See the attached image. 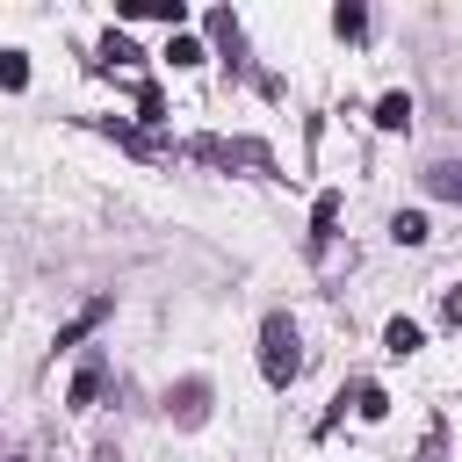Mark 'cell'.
<instances>
[{"label":"cell","mask_w":462,"mask_h":462,"mask_svg":"<svg viewBox=\"0 0 462 462\" xmlns=\"http://www.w3.org/2000/svg\"><path fill=\"white\" fill-rule=\"evenodd\" d=\"M296 368H303V354H296V325L274 310V318L260 325V375H267L274 390H289V383H296Z\"/></svg>","instance_id":"obj_1"},{"label":"cell","mask_w":462,"mask_h":462,"mask_svg":"<svg viewBox=\"0 0 462 462\" xmlns=\"http://www.w3.org/2000/svg\"><path fill=\"white\" fill-rule=\"evenodd\" d=\"M166 411H173L180 426H202V411H209V383H202V375H188V383L166 397Z\"/></svg>","instance_id":"obj_2"},{"label":"cell","mask_w":462,"mask_h":462,"mask_svg":"<svg viewBox=\"0 0 462 462\" xmlns=\"http://www.w3.org/2000/svg\"><path fill=\"white\" fill-rule=\"evenodd\" d=\"M426 188H433L440 202H462V159H440V166H426Z\"/></svg>","instance_id":"obj_3"},{"label":"cell","mask_w":462,"mask_h":462,"mask_svg":"<svg viewBox=\"0 0 462 462\" xmlns=\"http://www.w3.org/2000/svg\"><path fill=\"white\" fill-rule=\"evenodd\" d=\"M375 130H411V94H383L375 101Z\"/></svg>","instance_id":"obj_4"},{"label":"cell","mask_w":462,"mask_h":462,"mask_svg":"<svg viewBox=\"0 0 462 462\" xmlns=\"http://www.w3.org/2000/svg\"><path fill=\"white\" fill-rule=\"evenodd\" d=\"M108 310H116V303H108V296H94V303H87V310H79V318H72V325L58 332V346H72V339H87V332H94V325H101Z\"/></svg>","instance_id":"obj_5"},{"label":"cell","mask_w":462,"mask_h":462,"mask_svg":"<svg viewBox=\"0 0 462 462\" xmlns=\"http://www.w3.org/2000/svg\"><path fill=\"white\" fill-rule=\"evenodd\" d=\"M383 346H390V354H419V346H426V332H419L411 318H390V325H383Z\"/></svg>","instance_id":"obj_6"},{"label":"cell","mask_w":462,"mask_h":462,"mask_svg":"<svg viewBox=\"0 0 462 462\" xmlns=\"http://www.w3.org/2000/svg\"><path fill=\"white\" fill-rule=\"evenodd\" d=\"M94 397H101V361H87V368L72 375V390H65V404H72V411H87Z\"/></svg>","instance_id":"obj_7"},{"label":"cell","mask_w":462,"mask_h":462,"mask_svg":"<svg viewBox=\"0 0 462 462\" xmlns=\"http://www.w3.org/2000/svg\"><path fill=\"white\" fill-rule=\"evenodd\" d=\"M390 238H397V245H426V217H419V209H397V217H390Z\"/></svg>","instance_id":"obj_8"},{"label":"cell","mask_w":462,"mask_h":462,"mask_svg":"<svg viewBox=\"0 0 462 462\" xmlns=\"http://www.w3.org/2000/svg\"><path fill=\"white\" fill-rule=\"evenodd\" d=\"M0 87H7V94L29 87V58H22V51H0Z\"/></svg>","instance_id":"obj_9"},{"label":"cell","mask_w":462,"mask_h":462,"mask_svg":"<svg viewBox=\"0 0 462 462\" xmlns=\"http://www.w3.org/2000/svg\"><path fill=\"white\" fill-rule=\"evenodd\" d=\"M332 224H339V195H318V209H310V238H332Z\"/></svg>","instance_id":"obj_10"},{"label":"cell","mask_w":462,"mask_h":462,"mask_svg":"<svg viewBox=\"0 0 462 462\" xmlns=\"http://www.w3.org/2000/svg\"><path fill=\"white\" fill-rule=\"evenodd\" d=\"M354 411H361V419H383V411H390V397H383L375 383H354Z\"/></svg>","instance_id":"obj_11"},{"label":"cell","mask_w":462,"mask_h":462,"mask_svg":"<svg viewBox=\"0 0 462 462\" xmlns=\"http://www.w3.org/2000/svg\"><path fill=\"white\" fill-rule=\"evenodd\" d=\"M166 58H173V65H202V43H195V36H173Z\"/></svg>","instance_id":"obj_12"},{"label":"cell","mask_w":462,"mask_h":462,"mask_svg":"<svg viewBox=\"0 0 462 462\" xmlns=\"http://www.w3.org/2000/svg\"><path fill=\"white\" fill-rule=\"evenodd\" d=\"M332 29H339V36H361V29H368V14H361V7H339V14H332Z\"/></svg>","instance_id":"obj_13"},{"label":"cell","mask_w":462,"mask_h":462,"mask_svg":"<svg viewBox=\"0 0 462 462\" xmlns=\"http://www.w3.org/2000/svg\"><path fill=\"white\" fill-rule=\"evenodd\" d=\"M440 318H448V325L462 332V296H455V289H448V303H440Z\"/></svg>","instance_id":"obj_14"},{"label":"cell","mask_w":462,"mask_h":462,"mask_svg":"<svg viewBox=\"0 0 462 462\" xmlns=\"http://www.w3.org/2000/svg\"><path fill=\"white\" fill-rule=\"evenodd\" d=\"M426 462H440V440H433V448H426Z\"/></svg>","instance_id":"obj_15"}]
</instances>
